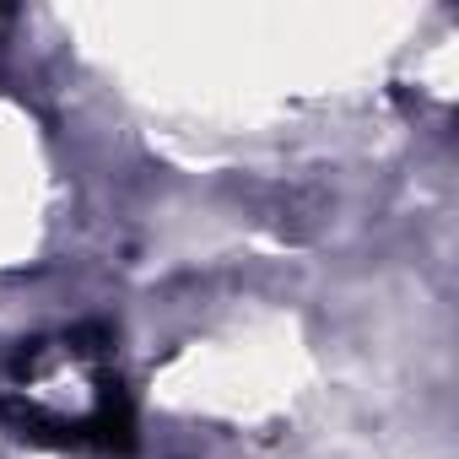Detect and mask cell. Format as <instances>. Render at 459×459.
I'll return each mask as SVG.
<instances>
[{
  "instance_id": "obj_1",
  "label": "cell",
  "mask_w": 459,
  "mask_h": 459,
  "mask_svg": "<svg viewBox=\"0 0 459 459\" xmlns=\"http://www.w3.org/2000/svg\"><path fill=\"white\" fill-rule=\"evenodd\" d=\"M0 427L33 448L130 454L135 400L103 325H71L17 341L0 362Z\"/></svg>"
}]
</instances>
